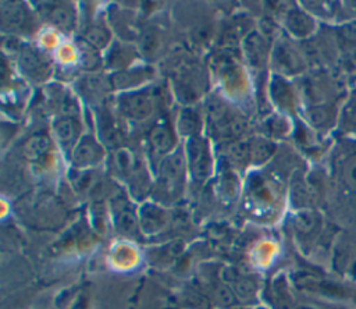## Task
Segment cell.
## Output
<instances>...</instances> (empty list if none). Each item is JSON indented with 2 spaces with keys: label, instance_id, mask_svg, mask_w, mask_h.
Returning <instances> with one entry per match:
<instances>
[{
  "label": "cell",
  "instance_id": "obj_10",
  "mask_svg": "<svg viewBox=\"0 0 356 309\" xmlns=\"http://www.w3.org/2000/svg\"><path fill=\"white\" fill-rule=\"evenodd\" d=\"M245 54L252 65L260 67L264 58L263 40L257 33H250L245 40Z\"/></svg>",
  "mask_w": 356,
  "mask_h": 309
},
{
  "label": "cell",
  "instance_id": "obj_8",
  "mask_svg": "<svg viewBox=\"0 0 356 309\" xmlns=\"http://www.w3.org/2000/svg\"><path fill=\"white\" fill-rule=\"evenodd\" d=\"M165 223V213L163 209L153 206V205H145L140 210V224L143 231H157L161 228Z\"/></svg>",
  "mask_w": 356,
  "mask_h": 309
},
{
  "label": "cell",
  "instance_id": "obj_9",
  "mask_svg": "<svg viewBox=\"0 0 356 309\" xmlns=\"http://www.w3.org/2000/svg\"><path fill=\"white\" fill-rule=\"evenodd\" d=\"M49 21L63 29V31H70L72 29L74 24H75V14H74V10L68 6H56V7H51L49 14Z\"/></svg>",
  "mask_w": 356,
  "mask_h": 309
},
{
  "label": "cell",
  "instance_id": "obj_11",
  "mask_svg": "<svg viewBox=\"0 0 356 309\" xmlns=\"http://www.w3.org/2000/svg\"><path fill=\"white\" fill-rule=\"evenodd\" d=\"M177 125L182 135L193 138V136H197V132L200 128V118L192 109H185L181 111Z\"/></svg>",
  "mask_w": 356,
  "mask_h": 309
},
{
  "label": "cell",
  "instance_id": "obj_16",
  "mask_svg": "<svg viewBox=\"0 0 356 309\" xmlns=\"http://www.w3.org/2000/svg\"><path fill=\"white\" fill-rule=\"evenodd\" d=\"M160 46V33L154 28H147L140 39V52L146 56H153Z\"/></svg>",
  "mask_w": 356,
  "mask_h": 309
},
{
  "label": "cell",
  "instance_id": "obj_7",
  "mask_svg": "<svg viewBox=\"0 0 356 309\" xmlns=\"http://www.w3.org/2000/svg\"><path fill=\"white\" fill-rule=\"evenodd\" d=\"M19 67L28 77L35 79H42L43 77H46V72H47L44 61L39 57V54L35 50L29 47H24L21 50Z\"/></svg>",
  "mask_w": 356,
  "mask_h": 309
},
{
  "label": "cell",
  "instance_id": "obj_13",
  "mask_svg": "<svg viewBox=\"0 0 356 309\" xmlns=\"http://www.w3.org/2000/svg\"><path fill=\"white\" fill-rule=\"evenodd\" d=\"M150 74L146 72V70H135V71H127V72H118L113 78V84L118 88L132 86L136 84H140L143 79H146Z\"/></svg>",
  "mask_w": 356,
  "mask_h": 309
},
{
  "label": "cell",
  "instance_id": "obj_20",
  "mask_svg": "<svg viewBox=\"0 0 356 309\" xmlns=\"http://www.w3.org/2000/svg\"><path fill=\"white\" fill-rule=\"evenodd\" d=\"M117 224L125 234H132L136 228V217L134 212L128 207H122L117 214Z\"/></svg>",
  "mask_w": 356,
  "mask_h": 309
},
{
  "label": "cell",
  "instance_id": "obj_19",
  "mask_svg": "<svg viewBox=\"0 0 356 309\" xmlns=\"http://www.w3.org/2000/svg\"><path fill=\"white\" fill-rule=\"evenodd\" d=\"M114 166L120 173L124 174H132L135 170V160L129 150L120 149L114 153Z\"/></svg>",
  "mask_w": 356,
  "mask_h": 309
},
{
  "label": "cell",
  "instance_id": "obj_12",
  "mask_svg": "<svg viewBox=\"0 0 356 309\" xmlns=\"http://www.w3.org/2000/svg\"><path fill=\"white\" fill-rule=\"evenodd\" d=\"M50 149V139L46 135L32 136L24 146V153L28 159L36 160L42 157Z\"/></svg>",
  "mask_w": 356,
  "mask_h": 309
},
{
  "label": "cell",
  "instance_id": "obj_3",
  "mask_svg": "<svg viewBox=\"0 0 356 309\" xmlns=\"http://www.w3.org/2000/svg\"><path fill=\"white\" fill-rule=\"evenodd\" d=\"M118 106L121 113L131 120H145L153 111V96L147 92H134L120 97Z\"/></svg>",
  "mask_w": 356,
  "mask_h": 309
},
{
  "label": "cell",
  "instance_id": "obj_17",
  "mask_svg": "<svg viewBox=\"0 0 356 309\" xmlns=\"http://www.w3.org/2000/svg\"><path fill=\"white\" fill-rule=\"evenodd\" d=\"M1 14L4 22H7L10 26H21L26 21V13L19 6L11 4L8 7H3Z\"/></svg>",
  "mask_w": 356,
  "mask_h": 309
},
{
  "label": "cell",
  "instance_id": "obj_14",
  "mask_svg": "<svg viewBox=\"0 0 356 309\" xmlns=\"http://www.w3.org/2000/svg\"><path fill=\"white\" fill-rule=\"evenodd\" d=\"M249 145H250V161H253L254 164H261L263 161H266L274 150V146L264 139H254Z\"/></svg>",
  "mask_w": 356,
  "mask_h": 309
},
{
  "label": "cell",
  "instance_id": "obj_1",
  "mask_svg": "<svg viewBox=\"0 0 356 309\" xmlns=\"http://www.w3.org/2000/svg\"><path fill=\"white\" fill-rule=\"evenodd\" d=\"M185 178V161L179 153L167 156L159 168V187L170 196H175Z\"/></svg>",
  "mask_w": 356,
  "mask_h": 309
},
{
  "label": "cell",
  "instance_id": "obj_6",
  "mask_svg": "<svg viewBox=\"0 0 356 309\" xmlns=\"http://www.w3.org/2000/svg\"><path fill=\"white\" fill-rule=\"evenodd\" d=\"M149 143L154 153L165 154L168 153L175 145V136L172 129L165 124L156 125L149 135Z\"/></svg>",
  "mask_w": 356,
  "mask_h": 309
},
{
  "label": "cell",
  "instance_id": "obj_18",
  "mask_svg": "<svg viewBox=\"0 0 356 309\" xmlns=\"http://www.w3.org/2000/svg\"><path fill=\"white\" fill-rule=\"evenodd\" d=\"M228 157L235 164H246L250 161V145L235 142L228 148Z\"/></svg>",
  "mask_w": 356,
  "mask_h": 309
},
{
  "label": "cell",
  "instance_id": "obj_4",
  "mask_svg": "<svg viewBox=\"0 0 356 309\" xmlns=\"http://www.w3.org/2000/svg\"><path fill=\"white\" fill-rule=\"evenodd\" d=\"M103 159V148L92 136H82L71 152V161L78 168L96 166Z\"/></svg>",
  "mask_w": 356,
  "mask_h": 309
},
{
  "label": "cell",
  "instance_id": "obj_15",
  "mask_svg": "<svg viewBox=\"0 0 356 309\" xmlns=\"http://www.w3.org/2000/svg\"><path fill=\"white\" fill-rule=\"evenodd\" d=\"M83 39L95 49H103L110 42V32L103 26H92L85 32Z\"/></svg>",
  "mask_w": 356,
  "mask_h": 309
},
{
  "label": "cell",
  "instance_id": "obj_2",
  "mask_svg": "<svg viewBox=\"0 0 356 309\" xmlns=\"http://www.w3.org/2000/svg\"><path fill=\"white\" fill-rule=\"evenodd\" d=\"M186 156L192 177L199 182L204 181L211 170V157L207 142L200 136L189 138L186 145Z\"/></svg>",
  "mask_w": 356,
  "mask_h": 309
},
{
  "label": "cell",
  "instance_id": "obj_5",
  "mask_svg": "<svg viewBox=\"0 0 356 309\" xmlns=\"http://www.w3.org/2000/svg\"><path fill=\"white\" fill-rule=\"evenodd\" d=\"M79 129H81L79 122L72 117L61 118L54 124L56 138L60 142V145L65 149L74 148L76 145Z\"/></svg>",
  "mask_w": 356,
  "mask_h": 309
}]
</instances>
